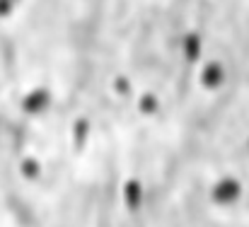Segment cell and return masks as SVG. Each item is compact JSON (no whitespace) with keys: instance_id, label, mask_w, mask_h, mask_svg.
Returning a JSON list of instances; mask_svg holds the SVG:
<instances>
[{"instance_id":"cell-1","label":"cell","mask_w":249,"mask_h":227,"mask_svg":"<svg viewBox=\"0 0 249 227\" xmlns=\"http://www.w3.org/2000/svg\"><path fill=\"white\" fill-rule=\"evenodd\" d=\"M124 201H126V208L128 210H138L141 203H143V189H141V181L131 179L126 186H124Z\"/></svg>"},{"instance_id":"cell-2","label":"cell","mask_w":249,"mask_h":227,"mask_svg":"<svg viewBox=\"0 0 249 227\" xmlns=\"http://www.w3.org/2000/svg\"><path fill=\"white\" fill-rule=\"evenodd\" d=\"M240 193V186L232 181V179H228V181H223V184H218L215 186V201H220V203H230L235 196Z\"/></svg>"},{"instance_id":"cell-3","label":"cell","mask_w":249,"mask_h":227,"mask_svg":"<svg viewBox=\"0 0 249 227\" xmlns=\"http://www.w3.org/2000/svg\"><path fill=\"white\" fill-rule=\"evenodd\" d=\"M22 172H24L29 179H34V176L39 174V164H36L34 159H24V164H22Z\"/></svg>"}]
</instances>
